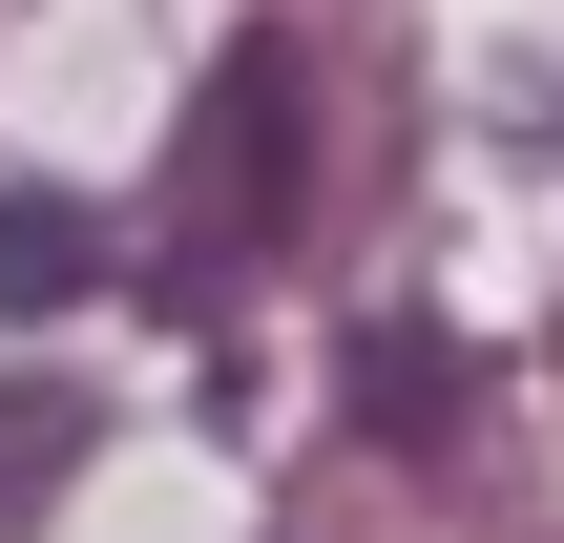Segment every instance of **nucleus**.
Wrapping results in <instances>:
<instances>
[{"label":"nucleus","instance_id":"f257e3e1","mask_svg":"<svg viewBox=\"0 0 564 543\" xmlns=\"http://www.w3.org/2000/svg\"><path fill=\"white\" fill-rule=\"evenodd\" d=\"M293 188H314V63L293 42H230L188 84V146L147 188V293L167 314H230L272 251H293Z\"/></svg>","mask_w":564,"mask_h":543},{"label":"nucleus","instance_id":"f03ea898","mask_svg":"<svg viewBox=\"0 0 564 543\" xmlns=\"http://www.w3.org/2000/svg\"><path fill=\"white\" fill-rule=\"evenodd\" d=\"M356 439L460 460V439H481V356H460V335H419V314H377V335H356Z\"/></svg>","mask_w":564,"mask_h":543},{"label":"nucleus","instance_id":"7ed1b4c3","mask_svg":"<svg viewBox=\"0 0 564 543\" xmlns=\"http://www.w3.org/2000/svg\"><path fill=\"white\" fill-rule=\"evenodd\" d=\"M84 272H105V209H63V188H0V293H21V314H63Z\"/></svg>","mask_w":564,"mask_h":543},{"label":"nucleus","instance_id":"20e7f679","mask_svg":"<svg viewBox=\"0 0 564 543\" xmlns=\"http://www.w3.org/2000/svg\"><path fill=\"white\" fill-rule=\"evenodd\" d=\"M63 439H84V398H0V523L63 481Z\"/></svg>","mask_w":564,"mask_h":543}]
</instances>
